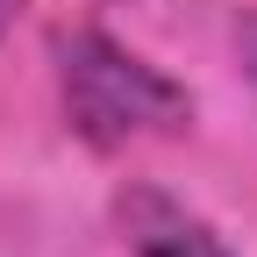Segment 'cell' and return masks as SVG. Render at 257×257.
<instances>
[{
  "instance_id": "cell-1",
  "label": "cell",
  "mask_w": 257,
  "mask_h": 257,
  "mask_svg": "<svg viewBox=\"0 0 257 257\" xmlns=\"http://www.w3.org/2000/svg\"><path fill=\"white\" fill-rule=\"evenodd\" d=\"M57 57V93H64V114L93 150H128L143 136H179L193 121L186 86L165 79L150 57L121 50L100 29H57L50 36Z\"/></svg>"
},
{
  "instance_id": "cell-2",
  "label": "cell",
  "mask_w": 257,
  "mask_h": 257,
  "mask_svg": "<svg viewBox=\"0 0 257 257\" xmlns=\"http://www.w3.org/2000/svg\"><path fill=\"white\" fill-rule=\"evenodd\" d=\"M114 221H121L128 257H229L221 236L207 229L200 214L179 207L172 193H157V186H128L114 200Z\"/></svg>"
},
{
  "instance_id": "cell-3",
  "label": "cell",
  "mask_w": 257,
  "mask_h": 257,
  "mask_svg": "<svg viewBox=\"0 0 257 257\" xmlns=\"http://www.w3.org/2000/svg\"><path fill=\"white\" fill-rule=\"evenodd\" d=\"M236 57H243V72H250V86H257V8L236 22Z\"/></svg>"
},
{
  "instance_id": "cell-4",
  "label": "cell",
  "mask_w": 257,
  "mask_h": 257,
  "mask_svg": "<svg viewBox=\"0 0 257 257\" xmlns=\"http://www.w3.org/2000/svg\"><path fill=\"white\" fill-rule=\"evenodd\" d=\"M15 8H22V0H0V36H8V22H15Z\"/></svg>"
}]
</instances>
